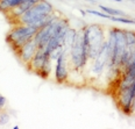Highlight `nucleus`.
I'll use <instances>...</instances> for the list:
<instances>
[{
    "instance_id": "obj_1",
    "label": "nucleus",
    "mask_w": 135,
    "mask_h": 129,
    "mask_svg": "<svg viewBox=\"0 0 135 129\" xmlns=\"http://www.w3.org/2000/svg\"><path fill=\"white\" fill-rule=\"evenodd\" d=\"M84 43L88 48L89 61H93L99 54L101 46L106 41V33L103 26L98 23L86 24L83 28Z\"/></svg>"
},
{
    "instance_id": "obj_2",
    "label": "nucleus",
    "mask_w": 135,
    "mask_h": 129,
    "mask_svg": "<svg viewBox=\"0 0 135 129\" xmlns=\"http://www.w3.org/2000/svg\"><path fill=\"white\" fill-rule=\"evenodd\" d=\"M69 55L70 65L74 70H81L85 69L89 64V56H88V48L84 43V36H83V28L77 30L76 38L74 42V46L71 47L70 51L68 52Z\"/></svg>"
},
{
    "instance_id": "obj_3",
    "label": "nucleus",
    "mask_w": 135,
    "mask_h": 129,
    "mask_svg": "<svg viewBox=\"0 0 135 129\" xmlns=\"http://www.w3.org/2000/svg\"><path fill=\"white\" fill-rule=\"evenodd\" d=\"M69 55L66 51H64L60 57L56 59V64L54 66V76L55 80L58 84H64L69 80V75H70V68H69Z\"/></svg>"
},
{
    "instance_id": "obj_4",
    "label": "nucleus",
    "mask_w": 135,
    "mask_h": 129,
    "mask_svg": "<svg viewBox=\"0 0 135 129\" xmlns=\"http://www.w3.org/2000/svg\"><path fill=\"white\" fill-rule=\"evenodd\" d=\"M38 28L34 26H28V24H15L14 28L9 30L6 35V42L11 44L12 42L16 41L21 37H34L37 33Z\"/></svg>"
},
{
    "instance_id": "obj_5",
    "label": "nucleus",
    "mask_w": 135,
    "mask_h": 129,
    "mask_svg": "<svg viewBox=\"0 0 135 129\" xmlns=\"http://www.w3.org/2000/svg\"><path fill=\"white\" fill-rule=\"evenodd\" d=\"M91 62H92V64L90 66V71L94 76H100L105 71L107 63H108V49H107V42L106 41L101 46V49L98 56Z\"/></svg>"
},
{
    "instance_id": "obj_6",
    "label": "nucleus",
    "mask_w": 135,
    "mask_h": 129,
    "mask_svg": "<svg viewBox=\"0 0 135 129\" xmlns=\"http://www.w3.org/2000/svg\"><path fill=\"white\" fill-rule=\"evenodd\" d=\"M54 33H55V21H52L50 24L38 29L35 36L33 37L35 43L37 44V48L43 49L47 46V43L49 42L50 38L54 36Z\"/></svg>"
},
{
    "instance_id": "obj_7",
    "label": "nucleus",
    "mask_w": 135,
    "mask_h": 129,
    "mask_svg": "<svg viewBox=\"0 0 135 129\" xmlns=\"http://www.w3.org/2000/svg\"><path fill=\"white\" fill-rule=\"evenodd\" d=\"M37 49H38L37 44L35 43L34 38H32V40H29L26 44H23V46L15 52V54L19 58H20V61L22 62V63L27 66L28 63H29V62L32 61V58L34 57V55L36 54Z\"/></svg>"
},
{
    "instance_id": "obj_8",
    "label": "nucleus",
    "mask_w": 135,
    "mask_h": 129,
    "mask_svg": "<svg viewBox=\"0 0 135 129\" xmlns=\"http://www.w3.org/2000/svg\"><path fill=\"white\" fill-rule=\"evenodd\" d=\"M49 56L50 55L48 54L44 49H40V48H38L37 51H36V54L34 55V57L32 58V61L28 63L27 68L36 75L42 68H43L44 63H46V61L49 58Z\"/></svg>"
},
{
    "instance_id": "obj_9",
    "label": "nucleus",
    "mask_w": 135,
    "mask_h": 129,
    "mask_svg": "<svg viewBox=\"0 0 135 129\" xmlns=\"http://www.w3.org/2000/svg\"><path fill=\"white\" fill-rule=\"evenodd\" d=\"M76 34H77V29L71 28V27H70L69 29H68V32L65 33V36H64V40H63V48L66 52H69L71 47L74 46Z\"/></svg>"
},
{
    "instance_id": "obj_10",
    "label": "nucleus",
    "mask_w": 135,
    "mask_h": 129,
    "mask_svg": "<svg viewBox=\"0 0 135 129\" xmlns=\"http://www.w3.org/2000/svg\"><path fill=\"white\" fill-rule=\"evenodd\" d=\"M52 69H54V66H52V61L49 56V58H48V59L46 61V63H44L43 68H42L36 75H37L38 77L43 78V79H48V78L50 77V75H51Z\"/></svg>"
},
{
    "instance_id": "obj_11",
    "label": "nucleus",
    "mask_w": 135,
    "mask_h": 129,
    "mask_svg": "<svg viewBox=\"0 0 135 129\" xmlns=\"http://www.w3.org/2000/svg\"><path fill=\"white\" fill-rule=\"evenodd\" d=\"M22 0H0V12L8 13L14 7L19 6Z\"/></svg>"
},
{
    "instance_id": "obj_12",
    "label": "nucleus",
    "mask_w": 135,
    "mask_h": 129,
    "mask_svg": "<svg viewBox=\"0 0 135 129\" xmlns=\"http://www.w3.org/2000/svg\"><path fill=\"white\" fill-rule=\"evenodd\" d=\"M99 8L103 11L104 13H106L109 16H126V14L120 9H114V8L104 6V5H99Z\"/></svg>"
},
{
    "instance_id": "obj_13",
    "label": "nucleus",
    "mask_w": 135,
    "mask_h": 129,
    "mask_svg": "<svg viewBox=\"0 0 135 129\" xmlns=\"http://www.w3.org/2000/svg\"><path fill=\"white\" fill-rule=\"evenodd\" d=\"M125 34L126 41H127V48L128 49H135V32L125 29Z\"/></svg>"
},
{
    "instance_id": "obj_14",
    "label": "nucleus",
    "mask_w": 135,
    "mask_h": 129,
    "mask_svg": "<svg viewBox=\"0 0 135 129\" xmlns=\"http://www.w3.org/2000/svg\"><path fill=\"white\" fill-rule=\"evenodd\" d=\"M109 20L115 22H121V23H126V24H135V19H131L127 18V16H111Z\"/></svg>"
},
{
    "instance_id": "obj_15",
    "label": "nucleus",
    "mask_w": 135,
    "mask_h": 129,
    "mask_svg": "<svg viewBox=\"0 0 135 129\" xmlns=\"http://www.w3.org/2000/svg\"><path fill=\"white\" fill-rule=\"evenodd\" d=\"M11 120V115L9 113L4 109H0V126H5Z\"/></svg>"
},
{
    "instance_id": "obj_16",
    "label": "nucleus",
    "mask_w": 135,
    "mask_h": 129,
    "mask_svg": "<svg viewBox=\"0 0 135 129\" xmlns=\"http://www.w3.org/2000/svg\"><path fill=\"white\" fill-rule=\"evenodd\" d=\"M86 13L92 14V15H95V16H99V18H103V19H111V16H109V15H107V14L104 13V12H99V11L86 9Z\"/></svg>"
},
{
    "instance_id": "obj_17",
    "label": "nucleus",
    "mask_w": 135,
    "mask_h": 129,
    "mask_svg": "<svg viewBox=\"0 0 135 129\" xmlns=\"http://www.w3.org/2000/svg\"><path fill=\"white\" fill-rule=\"evenodd\" d=\"M6 102H7L6 98H5L2 94H0V109H4L5 108V106H6Z\"/></svg>"
},
{
    "instance_id": "obj_18",
    "label": "nucleus",
    "mask_w": 135,
    "mask_h": 129,
    "mask_svg": "<svg viewBox=\"0 0 135 129\" xmlns=\"http://www.w3.org/2000/svg\"><path fill=\"white\" fill-rule=\"evenodd\" d=\"M79 12H80L81 14H83V16H86V12H85V11H83V9H79Z\"/></svg>"
},
{
    "instance_id": "obj_19",
    "label": "nucleus",
    "mask_w": 135,
    "mask_h": 129,
    "mask_svg": "<svg viewBox=\"0 0 135 129\" xmlns=\"http://www.w3.org/2000/svg\"><path fill=\"white\" fill-rule=\"evenodd\" d=\"M89 1H90V2H91V4H94V5H95V4H97V1H95V0H89Z\"/></svg>"
},
{
    "instance_id": "obj_20",
    "label": "nucleus",
    "mask_w": 135,
    "mask_h": 129,
    "mask_svg": "<svg viewBox=\"0 0 135 129\" xmlns=\"http://www.w3.org/2000/svg\"><path fill=\"white\" fill-rule=\"evenodd\" d=\"M113 1H117V2H121L122 0H113Z\"/></svg>"
},
{
    "instance_id": "obj_21",
    "label": "nucleus",
    "mask_w": 135,
    "mask_h": 129,
    "mask_svg": "<svg viewBox=\"0 0 135 129\" xmlns=\"http://www.w3.org/2000/svg\"><path fill=\"white\" fill-rule=\"evenodd\" d=\"M129 1H131V2H134V4H135V0H129Z\"/></svg>"
}]
</instances>
